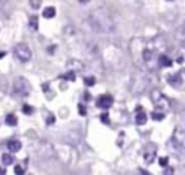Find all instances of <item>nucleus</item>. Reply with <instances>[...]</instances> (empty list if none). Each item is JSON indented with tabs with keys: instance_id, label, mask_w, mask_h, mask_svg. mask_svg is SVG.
Wrapping results in <instances>:
<instances>
[{
	"instance_id": "1",
	"label": "nucleus",
	"mask_w": 185,
	"mask_h": 175,
	"mask_svg": "<svg viewBox=\"0 0 185 175\" xmlns=\"http://www.w3.org/2000/svg\"><path fill=\"white\" fill-rule=\"evenodd\" d=\"M90 26L97 32V34H113L116 29L114 20L111 18V15L109 13V10L104 8H98L95 9L88 18Z\"/></svg>"
},
{
	"instance_id": "2",
	"label": "nucleus",
	"mask_w": 185,
	"mask_h": 175,
	"mask_svg": "<svg viewBox=\"0 0 185 175\" xmlns=\"http://www.w3.org/2000/svg\"><path fill=\"white\" fill-rule=\"evenodd\" d=\"M13 91L15 94L20 97H26L28 94L30 93V84L26 78H23V77H19V78H16L15 82H13Z\"/></svg>"
},
{
	"instance_id": "3",
	"label": "nucleus",
	"mask_w": 185,
	"mask_h": 175,
	"mask_svg": "<svg viewBox=\"0 0 185 175\" xmlns=\"http://www.w3.org/2000/svg\"><path fill=\"white\" fill-rule=\"evenodd\" d=\"M13 52H15L16 58L19 61H22V62H28L32 58V52H30L29 46L26 44H18L13 48Z\"/></svg>"
},
{
	"instance_id": "4",
	"label": "nucleus",
	"mask_w": 185,
	"mask_h": 175,
	"mask_svg": "<svg viewBox=\"0 0 185 175\" xmlns=\"http://www.w3.org/2000/svg\"><path fill=\"white\" fill-rule=\"evenodd\" d=\"M172 142L177 151L185 153V132L182 129H177L172 135Z\"/></svg>"
},
{
	"instance_id": "5",
	"label": "nucleus",
	"mask_w": 185,
	"mask_h": 175,
	"mask_svg": "<svg viewBox=\"0 0 185 175\" xmlns=\"http://www.w3.org/2000/svg\"><path fill=\"white\" fill-rule=\"evenodd\" d=\"M113 106V97L111 96H100L97 98V107L103 109V110H107Z\"/></svg>"
},
{
	"instance_id": "6",
	"label": "nucleus",
	"mask_w": 185,
	"mask_h": 175,
	"mask_svg": "<svg viewBox=\"0 0 185 175\" xmlns=\"http://www.w3.org/2000/svg\"><path fill=\"white\" fill-rule=\"evenodd\" d=\"M155 156H156V148H155V145L146 146V149H145V152H143L145 162H146V164H151L152 161L155 159Z\"/></svg>"
},
{
	"instance_id": "7",
	"label": "nucleus",
	"mask_w": 185,
	"mask_h": 175,
	"mask_svg": "<svg viewBox=\"0 0 185 175\" xmlns=\"http://www.w3.org/2000/svg\"><path fill=\"white\" fill-rule=\"evenodd\" d=\"M168 82H169V86L172 87H181L182 84V78H181V75L179 74H175V75H169L168 77Z\"/></svg>"
},
{
	"instance_id": "8",
	"label": "nucleus",
	"mask_w": 185,
	"mask_h": 175,
	"mask_svg": "<svg viewBox=\"0 0 185 175\" xmlns=\"http://www.w3.org/2000/svg\"><path fill=\"white\" fill-rule=\"evenodd\" d=\"M20 148H22V143L18 139H12V141L8 142V149L10 152H19Z\"/></svg>"
},
{
	"instance_id": "9",
	"label": "nucleus",
	"mask_w": 185,
	"mask_h": 175,
	"mask_svg": "<svg viewBox=\"0 0 185 175\" xmlns=\"http://www.w3.org/2000/svg\"><path fill=\"white\" fill-rule=\"evenodd\" d=\"M135 122H136V125H139V126H143V125H146V122H147L146 113H143L142 110H140V112H137L136 116H135Z\"/></svg>"
},
{
	"instance_id": "10",
	"label": "nucleus",
	"mask_w": 185,
	"mask_h": 175,
	"mask_svg": "<svg viewBox=\"0 0 185 175\" xmlns=\"http://www.w3.org/2000/svg\"><path fill=\"white\" fill-rule=\"evenodd\" d=\"M152 119L156 120V122H161V120L165 119V112L163 110H161V109L156 107L153 112H152Z\"/></svg>"
},
{
	"instance_id": "11",
	"label": "nucleus",
	"mask_w": 185,
	"mask_h": 175,
	"mask_svg": "<svg viewBox=\"0 0 185 175\" xmlns=\"http://www.w3.org/2000/svg\"><path fill=\"white\" fill-rule=\"evenodd\" d=\"M55 15H57V10H55V8H52V6L44 9V12H42V16L45 19H52Z\"/></svg>"
},
{
	"instance_id": "12",
	"label": "nucleus",
	"mask_w": 185,
	"mask_h": 175,
	"mask_svg": "<svg viewBox=\"0 0 185 175\" xmlns=\"http://www.w3.org/2000/svg\"><path fill=\"white\" fill-rule=\"evenodd\" d=\"M158 64L161 65V67H171L172 65V61L168 58L166 55H159V58H158Z\"/></svg>"
},
{
	"instance_id": "13",
	"label": "nucleus",
	"mask_w": 185,
	"mask_h": 175,
	"mask_svg": "<svg viewBox=\"0 0 185 175\" xmlns=\"http://www.w3.org/2000/svg\"><path fill=\"white\" fill-rule=\"evenodd\" d=\"M4 122H6V125H9V126H16V125H18V117H16L13 113H9V114L4 117Z\"/></svg>"
},
{
	"instance_id": "14",
	"label": "nucleus",
	"mask_w": 185,
	"mask_h": 175,
	"mask_svg": "<svg viewBox=\"0 0 185 175\" xmlns=\"http://www.w3.org/2000/svg\"><path fill=\"white\" fill-rule=\"evenodd\" d=\"M178 39H179L181 45L185 48V23L182 25L181 28H179V30H178Z\"/></svg>"
},
{
	"instance_id": "15",
	"label": "nucleus",
	"mask_w": 185,
	"mask_h": 175,
	"mask_svg": "<svg viewBox=\"0 0 185 175\" xmlns=\"http://www.w3.org/2000/svg\"><path fill=\"white\" fill-rule=\"evenodd\" d=\"M2 162H3V164L8 167V165H12L13 162H15V158L12 156L10 153H4L3 156H2Z\"/></svg>"
},
{
	"instance_id": "16",
	"label": "nucleus",
	"mask_w": 185,
	"mask_h": 175,
	"mask_svg": "<svg viewBox=\"0 0 185 175\" xmlns=\"http://www.w3.org/2000/svg\"><path fill=\"white\" fill-rule=\"evenodd\" d=\"M29 28L32 30H38V18L36 16H32L29 20Z\"/></svg>"
},
{
	"instance_id": "17",
	"label": "nucleus",
	"mask_w": 185,
	"mask_h": 175,
	"mask_svg": "<svg viewBox=\"0 0 185 175\" xmlns=\"http://www.w3.org/2000/svg\"><path fill=\"white\" fill-rule=\"evenodd\" d=\"M84 84L87 87H93L95 84V78L94 77H85V78H84Z\"/></svg>"
},
{
	"instance_id": "18",
	"label": "nucleus",
	"mask_w": 185,
	"mask_h": 175,
	"mask_svg": "<svg viewBox=\"0 0 185 175\" xmlns=\"http://www.w3.org/2000/svg\"><path fill=\"white\" fill-rule=\"evenodd\" d=\"M22 112L25 113V114H32V113H33V107H32V106H29V104H23Z\"/></svg>"
},
{
	"instance_id": "19",
	"label": "nucleus",
	"mask_w": 185,
	"mask_h": 175,
	"mask_svg": "<svg viewBox=\"0 0 185 175\" xmlns=\"http://www.w3.org/2000/svg\"><path fill=\"white\" fill-rule=\"evenodd\" d=\"M61 78L64 80H71V81H74L75 80V74H74V71H69V72H67V74H64Z\"/></svg>"
},
{
	"instance_id": "20",
	"label": "nucleus",
	"mask_w": 185,
	"mask_h": 175,
	"mask_svg": "<svg viewBox=\"0 0 185 175\" xmlns=\"http://www.w3.org/2000/svg\"><path fill=\"white\" fill-rule=\"evenodd\" d=\"M29 4L33 9H38L39 6H41V0H29Z\"/></svg>"
},
{
	"instance_id": "21",
	"label": "nucleus",
	"mask_w": 185,
	"mask_h": 175,
	"mask_svg": "<svg viewBox=\"0 0 185 175\" xmlns=\"http://www.w3.org/2000/svg\"><path fill=\"white\" fill-rule=\"evenodd\" d=\"M54 123H55V116H54V114H49V116H48V119H46V125H49V126H51V125H54Z\"/></svg>"
},
{
	"instance_id": "22",
	"label": "nucleus",
	"mask_w": 185,
	"mask_h": 175,
	"mask_svg": "<svg viewBox=\"0 0 185 175\" xmlns=\"http://www.w3.org/2000/svg\"><path fill=\"white\" fill-rule=\"evenodd\" d=\"M78 110H80V114H81V116H85V114H87V110H85L84 104H80V106H78Z\"/></svg>"
},
{
	"instance_id": "23",
	"label": "nucleus",
	"mask_w": 185,
	"mask_h": 175,
	"mask_svg": "<svg viewBox=\"0 0 185 175\" xmlns=\"http://www.w3.org/2000/svg\"><path fill=\"white\" fill-rule=\"evenodd\" d=\"M159 165H161V167H166V165H168V158H161V159H159Z\"/></svg>"
},
{
	"instance_id": "24",
	"label": "nucleus",
	"mask_w": 185,
	"mask_h": 175,
	"mask_svg": "<svg viewBox=\"0 0 185 175\" xmlns=\"http://www.w3.org/2000/svg\"><path fill=\"white\" fill-rule=\"evenodd\" d=\"M101 122H104V123L109 125V113H103L101 114Z\"/></svg>"
},
{
	"instance_id": "25",
	"label": "nucleus",
	"mask_w": 185,
	"mask_h": 175,
	"mask_svg": "<svg viewBox=\"0 0 185 175\" xmlns=\"http://www.w3.org/2000/svg\"><path fill=\"white\" fill-rule=\"evenodd\" d=\"M23 172H25V171H23V169H22V168L19 167V165H18V167L15 168V174H16V175H22Z\"/></svg>"
},
{
	"instance_id": "26",
	"label": "nucleus",
	"mask_w": 185,
	"mask_h": 175,
	"mask_svg": "<svg viewBox=\"0 0 185 175\" xmlns=\"http://www.w3.org/2000/svg\"><path fill=\"white\" fill-rule=\"evenodd\" d=\"M165 174H174V169H172V168H168L165 171Z\"/></svg>"
},
{
	"instance_id": "27",
	"label": "nucleus",
	"mask_w": 185,
	"mask_h": 175,
	"mask_svg": "<svg viewBox=\"0 0 185 175\" xmlns=\"http://www.w3.org/2000/svg\"><path fill=\"white\" fill-rule=\"evenodd\" d=\"M4 55H6V52H4V51H0V60H2Z\"/></svg>"
},
{
	"instance_id": "28",
	"label": "nucleus",
	"mask_w": 185,
	"mask_h": 175,
	"mask_svg": "<svg viewBox=\"0 0 185 175\" xmlns=\"http://www.w3.org/2000/svg\"><path fill=\"white\" fill-rule=\"evenodd\" d=\"M4 174H6V171H4L3 168H0V175H4Z\"/></svg>"
},
{
	"instance_id": "29",
	"label": "nucleus",
	"mask_w": 185,
	"mask_h": 175,
	"mask_svg": "<svg viewBox=\"0 0 185 175\" xmlns=\"http://www.w3.org/2000/svg\"><path fill=\"white\" fill-rule=\"evenodd\" d=\"M80 2H81V3H88L90 0H80Z\"/></svg>"
},
{
	"instance_id": "30",
	"label": "nucleus",
	"mask_w": 185,
	"mask_h": 175,
	"mask_svg": "<svg viewBox=\"0 0 185 175\" xmlns=\"http://www.w3.org/2000/svg\"><path fill=\"white\" fill-rule=\"evenodd\" d=\"M166 2H174V0H166Z\"/></svg>"
}]
</instances>
